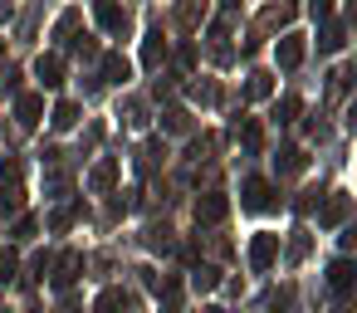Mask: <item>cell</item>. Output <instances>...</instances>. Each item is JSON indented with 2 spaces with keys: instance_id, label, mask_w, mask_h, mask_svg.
I'll list each match as a JSON object with an SVG mask.
<instances>
[{
  "instance_id": "cell-8",
  "label": "cell",
  "mask_w": 357,
  "mask_h": 313,
  "mask_svg": "<svg viewBox=\"0 0 357 313\" xmlns=\"http://www.w3.org/2000/svg\"><path fill=\"white\" fill-rule=\"evenodd\" d=\"M132 308V298L123 293V289H108L103 298H98V313H128Z\"/></svg>"
},
{
  "instance_id": "cell-21",
  "label": "cell",
  "mask_w": 357,
  "mask_h": 313,
  "mask_svg": "<svg viewBox=\"0 0 357 313\" xmlns=\"http://www.w3.org/2000/svg\"><path fill=\"white\" fill-rule=\"evenodd\" d=\"M30 235H35V220H30V215H25V220H20V225H15V240H30Z\"/></svg>"
},
{
  "instance_id": "cell-1",
  "label": "cell",
  "mask_w": 357,
  "mask_h": 313,
  "mask_svg": "<svg viewBox=\"0 0 357 313\" xmlns=\"http://www.w3.org/2000/svg\"><path fill=\"white\" fill-rule=\"evenodd\" d=\"M245 211H269L274 206V186L269 181H259V176H250L245 181V201H240Z\"/></svg>"
},
{
  "instance_id": "cell-14",
  "label": "cell",
  "mask_w": 357,
  "mask_h": 313,
  "mask_svg": "<svg viewBox=\"0 0 357 313\" xmlns=\"http://www.w3.org/2000/svg\"><path fill=\"white\" fill-rule=\"evenodd\" d=\"M274 162H279V171H298V167H303V152H298V147H284Z\"/></svg>"
},
{
  "instance_id": "cell-7",
  "label": "cell",
  "mask_w": 357,
  "mask_h": 313,
  "mask_svg": "<svg viewBox=\"0 0 357 313\" xmlns=\"http://www.w3.org/2000/svg\"><path fill=\"white\" fill-rule=\"evenodd\" d=\"M35 74H40V84H45V89H59V84H64V69H59V59H54V54H50V59H40V69H35Z\"/></svg>"
},
{
  "instance_id": "cell-18",
  "label": "cell",
  "mask_w": 357,
  "mask_h": 313,
  "mask_svg": "<svg viewBox=\"0 0 357 313\" xmlns=\"http://www.w3.org/2000/svg\"><path fill=\"white\" fill-rule=\"evenodd\" d=\"M294 113H298V98H284V103L274 108V118H279V123H294Z\"/></svg>"
},
{
  "instance_id": "cell-16",
  "label": "cell",
  "mask_w": 357,
  "mask_h": 313,
  "mask_svg": "<svg viewBox=\"0 0 357 313\" xmlns=\"http://www.w3.org/2000/svg\"><path fill=\"white\" fill-rule=\"evenodd\" d=\"M191 284H196V289H215V284H220V274H215V269H211V264H201V269H196V279H191Z\"/></svg>"
},
{
  "instance_id": "cell-22",
  "label": "cell",
  "mask_w": 357,
  "mask_h": 313,
  "mask_svg": "<svg viewBox=\"0 0 357 313\" xmlns=\"http://www.w3.org/2000/svg\"><path fill=\"white\" fill-rule=\"evenodd\" d=\"M308 10H313V15H328V10H333V0H313Z\"/></svg>"
},
{
  "instance_id": "cell-10",
  "label": "cell",
  "mask_w": 357,
  "mask_h": 313,
  "mask_svg": "<svg viewBox=\"0 0 357 313\" xmlns=\"http://www.w3.org/2000/svg\"><path fill=\"white\" fill-rule=\"evenodd\" d=\"M298 59H303V45H298V35H289V40L279 45V64H284V69H294Z\"/></svg>"
},
{
  "instance_id": "cell-15",
  "label": "cell",
  "mask_w": 357,
  "mask_h": 313,
  "mask_svg": "<svg viewBox=\"0 0 357 313\" xmlns=\"http://www.w3.org/2000/svg\"><path fill=\"white\" fill-rule=\"evenodd\" d=\"M15 269H20L15 250H0V284H10V279H15Z\"/></svg>"
},
{
  "instance_id": "cell-11",
  "label": "cell",
  "mask_w": 357,
  "mask_h": 313,
  "mask_svg": "<svg viewBox=\"0 0 357 313\" xmlns=\"http://www.w3.org/2000/svg\"><path fill=\"white\" fill-rule=\"evenodd\" d=\"M162 54H167V40H162V30H152V35H147V49H142V59H147V64H162Z\"/></svg>"
},
{
  "instance_id": "cell-12",
  "label": "cell",
  "mask_w": 357,
  "mask_h": 313,
  "mask_svg": "<svg viewBox=\"0 0 357 313\" xmlns=\"http://www.w3.org/2000/svg\"><path fill=\"white\" fill-rule=\"evenodd\" d=\"M328 284H333V289H347V284H352V264H347V259H333V269H328Z\"/></svg>"
},
{
  "instance_id": "cell-23",
  "label": "cell",
  "mask_w": 357,
  "mask_h": 313,
  "mask_svg": "<svg viewBox=\"0 0 357 313\" xmlns=\"http://www.w3.org/2000/svg\"><path fill=\"white\" fill-rule=\"evenodd\" d=\"M211 313H220V308H211Z\"/></svg>"
},
{
  "instance_id": "cell-17",
  "label": "cell",
  "mask_w": 357,
  "mask_h": 313,
  "mask_svg": "<svg viewBox=\"0 0 357 313\" xmlns=\"http://www.w3.org/2000/svg\"><path fill=\"white\" fill-rule=\"evenodd\" d=\"M113 176H118V167H113V162H103V167L93 171V186L103 191V186H113Z\"/></svg>"
},
{
  "instance_id": "cell-6",
  "label": "cell",
  "mask_w": 357,
  "mask_h": 313,
  "mask_svg": "<svg viewBox=\"0 0 357 313\" xmlns=\"http://www.w3.org/2000/svg\"><path fill=\"white\" fill-rule=\"evenodd\" d=\"M79 269H84V254H74V250H69V254L59 259V274H54V284H59V289H64V284H74V279H79Z\"/></svg>"
},
{
  "instance_id": "cell-5",
  "label": "cell",
  "mask_w": 357,
  "mask_h": 313,
  "mask_svg": "<svg viewBox=\"0 0 357 313\" xmlns=\"http://www.w3.org/2000/svg\"><path fill=\"white\" fill-rule=\"evenodd\" d=\"M40 113H45V103H40L35 93H25V98H20V108H15L20 128H35V123H40Z\"/></svg>"
},
{
  "instance_id": "cell-3",
  "label": "cell",
  "mask_w": 357,
  "mask_h": 313,
  "mask_svg": "<svg viewBox=\"0 0 357 313\" xmlns=\"http://www.w3.org/2000/svg\"><path fill=\"white\" fill-rule=\"evenodd\" d=\"M274 254H279V235H255V245H250V264H255V269H269Z\"/></svg>"
},
{
  "instance_id": "cell-4",
  "label": "cell",
  "mask_w": 357,
  "mask_h": 313,
  "mask_svg": "<svg viewBox=\"0 0 357 313\" xmlns=\"http://www.w3.org/2000/svg\"><path fill=\"white\" fill-rule=\"evenodd\" d=\"M98 20H103L113 35H128V10H118L113 0H98Z\"/></svg>"
},
{
  "instance_id": "cell-20",
  "label": "cell",
  "mask_w": 357,
  "mask_h": 313,
  "mask_svg": "<svg viewBox=\"0 0 357 313\" xmlns=\"http://www.w3.org/2000/svg\"><path fill=\"white\" fill-rule=\"evenodd\" d=\"M342 211H347V201H342V196H333V201H328V211H323V220H342Z\"/></svg>"
},
{
  "instance_id": "cell-13",
  "label": "cell",
  "mask_w": 357,
  "mask_h": 313,
  "mask_svg": "<svg viewBox=\"0 0 357 313\" xmlns=\"http://www.w3.org/2000/svg\"><path fill=\"white\" fill-rule=\"evenodd\" d=\"M79 123V103H59L54 108V128H74Z\"/></svg>"
},
{
  "instance_id": "cell-2",
  "label": "cell",
  "mask_w": 357,
  "mask_h": 313,
  "mask_svg": "<svg viewBox=\"0 0 357 313\" xmlns=\"http://www.w3.org/2000/svg\"><path fill=\"white\" fill-rule=\"evenodd\" d=\"M225 211H230V206H225V196H220V191H206V196L196 201V220H201V225H215Z\"/></svg>"
},
{
  "instance_id": "cell-19",
  "label": "cell",
  "mask_w": 357,
  "mask_h": 313,
  "mask_svg": "<svg viewBox=\"0 0 357 313\" xmlns=\"http://www.w3.org/2000/svg\"><path fill=\"white\" fill-rule=\"evenodd\" d=\"M323 49H342V25H328V35H323Z\"/></svg>"
},
{
  "instance_id": "cell-9",
  "label": "cell",
  "mask_w": 357,
  "mask_h": 313,
  "mask_svg": "<svg viewBox=\"0 0 357 313\" xmlns=\"http://www.w3.org/2000/svg\"><path fill=\"white\" fill-rule=\"evenodd\" d=\"M103 79H108V84H128V59H123V54H108V59H103Z\"/></svg>"
}]
</instances>
